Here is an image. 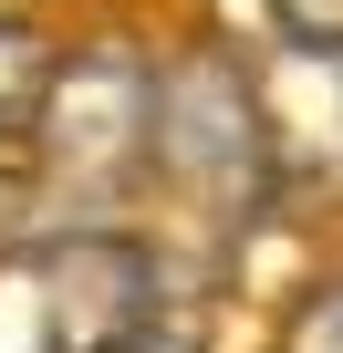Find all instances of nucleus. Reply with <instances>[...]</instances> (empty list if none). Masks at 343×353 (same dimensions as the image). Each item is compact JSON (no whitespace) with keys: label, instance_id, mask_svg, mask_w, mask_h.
<instances>
[{"label":"nucleus","instance_id":"7","mask_svg":"<svg viewBox=\"0 0 343 353\" xmlns=\"http://www.w3.org/2000/svg\"><path fill=\"white\" fill-rule=\"evenodd\" d=\"M125 353H198V343H177V332H135Z\"/></svg>","mask_w":343,"mask_h":353},{"label":"nucleus","instance_id":"3","mask_svg":"<svg viewBox=\"0 0 343 353\" xmlns=\"http://www.w3.org/2000/svg\"><path fill=\"white\" fill-rule=\"evenodd\" d=\"M146 114H156V63L135 42H84L52 63L42 114H32V176L73 208H104L146 188Z\"/></svg>","mask_w":343,"mask_h":353},{"label":"nucleus","instance_id":"1","mask_svg":"<svg viewBox=\"0 0 343 353\" xmlns=\"http://www.w3.org/2000/svg\"><path fill=\"white\" fill-rule=\"evenodd\" d=\"M281 176V125L271 94L239 73V52L198 42L177 63H156V114H146V188L198 208L208 229H239Z\"/></svg>","mask_w":343,"mask_h":353},{"label":"nucleus","instance_id":"5","mask_svg":"<svg viewBox=\"0 0 343 353\" xmlns=\"http://www.w3.org/2000/svg\"><path fill=\"white\" fill-rule=\"evenodd\" d=\"M281 353H343V270H333V281H312V291L291 301Z\"/></svg>","mask_w":343,"mask_h":353},{"label":"nucleus","instance_id":"6","mask_svg":"<svg viewBox=\"0 0 343 353\" xmlns=\"http://www.w3.org/2000/svg\"><path fill=\"white\" fill-rule=\"evenodd\" d=\"M271 21H281L302 52H322V42L343 52V0H271Z\"/></svg>","mask_w":343,"mask_h":353},{"label":"nucleus","instance_id":"2","mask_svg":"<svg viewBox=\"0 0 343 353\" xmlns=\"http://www.w3.org/2000/svg\"><path fill=\"white\" fill-rule=\"evenodd\" d=\"M156 250L135 229L73 219L0 250V353H125L156 332Z\"/></svg>","mask_w":343,"mask_h":353},{"label":"nucleus","instance_id":"4","mask_svg":"<svg viewBox=\"0 0 343 353\" xmlns=\"http://www.w3.org/2000/svg\"><path fill=\"white\" fill-rule=\"evenodd\" d=\"M52 32L42 21H21V11H0V145H21L32 135V114H42V83H52Z\"/></svg>","mask_w":343,"mask_h":353}]
</instances>
